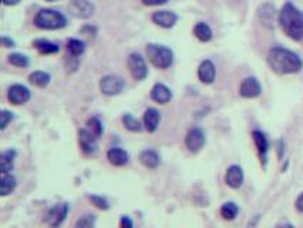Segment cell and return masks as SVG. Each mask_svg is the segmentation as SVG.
<instances>
[{"label":"cell","mask_w":303,"mask_h":228,"mask_svg":"<svg viewBox=\"0 0 303 228\" xmlns=\"http://www.w3.org/2000/svg\"><path fill=\"white\" fill-rule=\"evenodd\" d=\"M268 64L278 74H294L303 67L302 58L285 48H272L268 53Z\"/></svg>","instance_id":"obj_1"},{"label":"cell","mask_w":303,"mask_h":228,"mask_svg":"<svg viewBox=\"0 0 303 228\" xmlns=\"http://www.w3.org/2000/svg\"><path fill=\"white\" fill-rule=\"evenodd\" d=\"M279 26L288 38L294 42L303 40V12L292 3H285L278 16Z\"/></svg>","instance_id":"obj_2"},{"label":"cell","mask_w":303,"mask_h":228,"mask_svg":"<svg viewBox=\"0 0 303 228\" xmlns=\"http://www.w3.org/2000/svg\"><path fill=\"white\" fill-rule=\"evenodd\" d=\"M34 26L42 30H60L67 26V18L56 9H42L34 16Z\"/></svg>","instance_id":"obj_3"},{"label":"cell","mask_w":303,"mask_h":228,"mask_svg":"<svg viewBox=\"0 0 303 228\" xmlns=\"http://www.w3.org/2000/svg\"><path fill=\"white\" fill-rule=\"evenodd\" d=\"M146 53H147L148 60L151 62V64L156 66V68L166 70L174 63V52L162 44L150 43L146 48Z\"/></svg>","instance_id":"obj_4"},{"label":"cell","mask_w":303,"mask_h":228,"mask_svg":"<svg viewBox=\"0 0 303 228\" xmlns=\"http://www.w3.org/2000/svg\"><path fill=\"white\" fill-rule=\"evenodd\" d=\"M68 13L76 19H90L94 16L96 8L90 0H72L67 6Z\"/></svg>","instance_id":"obj_5"},{"label":"cell","mask_w":303,"mask_h":228,"mask_svg":"<svg viewBox=\"0 0 303 228\" xmlns=\"http://www.w3.org/2000/svg\"><path fill=\"white\" fill-rule=\"evenodd\" d=\"M68 212H70V204L68 202H58L47 211L46 222L52 228H58L66 221Z\"/></svg>","instance_id":"obj_6"},{"label":"cell","mask_w":303,"mask_h":228,"mask_svg":"<svg viewBox=\"0 0 303 228\" xmlns=\"http://www.w3.org/2000/svg\"><path fill=\"white\" fill-rule=\"evenodd\" d=\"M126 87V82L122 77L117 74H107L100 80V90L104 96H117Z\"/></svg>","instance_id":"obj_7"},{"label":"cell","mask_w":303,"mask_h":228,"mask_svg":"<svg viewBox=\"0 0 303 228\" xmlns=\"http://www.w3.org/2000/svg\"><path fill=\"white\" fill-rule=\"evenodd\" d=\"M127 66H128L130 73L131 76L134 77L136 80L141 82L148 76V67L144 57L141 56L140 53H131L127 58Z\"/></svg>","instance_id":"obj_8"},{"label":"cell","mask_w":303,"mask_h":228,"mask_svg":"<svg viewBox=\"0 0 303 228\" xmlns=\"http://www.w3.org/2000/svg\"><path fill=\"white\" fill-rule=\"evenodd\" d=\"M78 144L86 156H94L98 152V137L92 134L88 128L78 130Z\"/></svg>","instance_id":"obj_9"},{"label":"cell","mask_w":303,"mask_h":228,"mask_svg":"<svg viewBox=\"0 0 303 228\" xmlns=\"http://www.w3.org/2000/svg\"><path fill=\"white\" fill-rule=\"evenodd\" d=\"M206 142V137L204 130L200 127H192L188 130V133L185 136V147L188 148V152H201Z\"/></svg>","instance_id":"obj_10"},{"label":"cell","mask_w":303,"mask_h":228,"mask_svg":"<svg viewBox=\"0 0 303 228\" xmlns=\"http://www.w3.org/2000/svg\"><path fill=\"white\" fill-rule=\"evenodd\" d=\"M239 93L245 98H256L262 94V86L256 77H246L240 83Z\"/></svg>","instance_id":"obj_11"},{"label":"cell","mask_w":303,"mask_h":228,"mask_svg":"<svg viewBox=\"0 0 303 228\" xmlns=\"http://www.w3.org/2000/svg\"><path fill=\"white\" fill-rule=\"evenodd\" d=\"M32 97V93L26 86L23 84H13L9 87V92H8V100H9L12 104L20 106L28 103Z\"/></svg>","instance_id":"obj_12"},{"label":"cell","mask_w":303,"mask_h":228,"mask_svg":"<svg viewBox=\"0 0 303 228\" xmlns=\"http://www.w3.org/2000/svg\"><path fill=\"white\" fill-rule=\"evenodd\" d=\"M244 180H245V174H244V170H242L240 166L232 164V166L228 167L226 174H225V182H226L228 187L234 188V190H238V188L242 187Z\"/></svg>","instance_id":"obj_13"},{"label":"cell","mask_w":303,"mask_h":228,"mask_svg":"<svg viewBox=\"0 0 303 228\" xmlns=\"http://www.w3.org/2000/svg\"><path fill=\"white\" fill-rule=\"evenodd\" d=\"M276 16H278V12H276L275 6L270 3H264L258 8V18L265 28H270V30L275 28Z\"/></svg>","instance_id":"obj_14"},{"label":"cell","mask_w":303,"mask_h":228,"mask_svg":"<svg viewBox=\"0 0 303 228\" xmlns=\"http://www.w3.org/2000/svg\"><path fill=\"white\" fill-rule=\"evenodd\" d=\"M151 19L160 28H174L175 23L178 22V14L171 10H158L151 16Z\"/></svg>","instance_id":"obj_15"},{"label":"cell","mask_w":303,"mask_h":228,"mask_svg":"<svg viewBox=\"0 0 303 228\" xmlns=\"http://www.w3.org/2000/svg\"><path fill=\"white\" fill-rule=\"evenodd\" d=\"M252 138H254V142L256 146L260 162H262L264 166H266L268 152H269V140H268L266 134L264 133V132H260V130H254L252 132Z\"/></svg>","instance_id":"obj_16"},{"label":"cell","mask_w":303,"mask_h":228,"mask_svg":"<svg viewBox=\"0 0 303 228\" xmlns=\"http://www.w3.org/2000/svg\"><path fill=\"white\" fill-rule=\"evenodd\" d=\"M107 160L114 167H124L130 162V154L121 147H111L107 152Z\"/></svg>","instance_id":"obj_17"},{"label":"cell","mask_w":303,"mask_h":228,"mask_svg":"<svg viewBox=\"0 0 303 228\" xmlns=\"http://www.w3.org/2000/svg\"><path fill=\"white\" fill-rule=\"evenodd\" d=\"M216 77V68L211 60H204L198 67V78L204 84H212Z\"/></svg>","instance_id":"obj_18"},{"label":"cell","mask_w":303,"mask_h":228,"mask_svg":"<svg viewBox=\"0 0 303 228\" xmlns=\"http://www.w3.org/2000/svg\"><path fill=\"white\" fill-rule=\"evenodd\" d=\"M142 122H144V128L148 133H156L160 127V123H161V113L154 107H150L144 113Z\"/></svg>","instance_id":"obj_19"},{"label":"cell","mask_w":303,"mask_h":228,"mask_svg":"<svg viewBox=\"0 0 303 228\" xmlns=\"http://www.w3.org/2000/svg\"><path fill=\"white\" fill-rule=\"evenodd\" d=\"M151 98L160 104H166L172 98V92L164 83H156L151 88Z\"/></svg>","instance_id":"obj_20"},{"label":"cell","mask_w":303,"mask_h":228,"mask_svg":"<svg viewBox=\"0 0 303 228\" xmlns=\"http://www.w3.org/2000/svg\"><path fill=\"white\" fill-rule=\"evenodd\" d=\"M140 162L144 166V167H147L150 170H156L160 167V164H161V157H160V154L156 152V150H152V148H147V150H142V152H140Z\"/></svg>","instance_id":"obj_21"},{"label":"cell","mask_w":303,"mask_h":228,"mask_svg":"<svg viewBox=\"0 0 303 228\" xmlns=\"http://www.w3.org/2000/svg\"><path fill=\"white\" fill-rule=\"evenodd\" d=\"M18 157V152L14 148H9L0 154V170L2 174H9L14 167V160Z\"/></svg>","instance_id":"obj_22"},{"label":"cell","mask_w":303,"mask_h":228,"mask_svg":"<svg viewBox=\"0 0 303 228\" xmlns=\"http://www.w3.org/2000/svg\"><path fill=\"white\" fill-rule=\"evenodd\" d=\"M18 187V178L9 172V174H2L0 178V194L2 197H8Z\"/></svg>","instance_id":"obj_23"},{"label":"cell","mask_w":303,"mask_h":228,"mask_svg":"<svg viewBox=\"0 0 303 228\" xmlns=\"http://www.w3.org/2000/svg\"><path fill=\"white\" fill-rule=\"evenodd\" d=\"M33 46L40 54H46V56L47 54H57L60 52V48L57 43H53V42L46 40V38H37L33 42Z\"/></svg>","instance_id":"obj_24"},{"label":"cell","mask_w":303,"mask_h":228,"mask_svg":"<svg viewBox=\"0 0 303 228\" xmlns=\"http://www.w3.org/2000/svg\"><path fill=\"white\" fill-rule=\"evenodd\" d=\"M28 82H30V84L40 87V88H44V87L50 84L52 76H50L48 73H46V72L36 70V72H32V73L28 74Z\"/></svg>","instance_id":"obj_25"},{"label":"cell","mask_w":303,"mask_h":228,"mask_svg":"<svg viewBox=\"0 0 303 228\" xmlns=\"http://www.w3.org/2000/svg\"><path fill=\"white\" fill-rule=\"evenodd\" d=\"M220 217L224 220H226V221H232V220H235L238 217L239 214V207L236 202H234V201H226V202H224L222 204V207L220 210Z\"/></svg>","instance_id":"obj_26"},{"label":"cell","mask_w":303,"mask_h":228,"mask_svg":"<svg viewBox=\"0 0 303 228\" xmlns=\"http://www.w3.org/2000/svg\"><path fill=\"white\" fill-rule=\"evenodd\" d=\"M194 34H195V38H198L200 42L206 43V42H210L212 38V30L205 22H198L194 26Z\"/></svg>","instance_id":"obj_27"},{"label":"cell","mask_w":303,"mask_h":228,"mask_svg":"<svg viewBox=\"0 0 303 228\" xmlns=\"http://www.w3.org/2000/svg\"><path fill=\"white\" fill-rule=\"evenodd\" d=\"M84 52H86V43L80 38H70L67 42V54L68 56L77 57L82 56Z\"/></svg>","instance_id":"obj_28"},{"label":"cell","mask_w":303,"mask_h":228,"mask_svg":"<svg viewBox=\"0 0 303 228\" xmlns=\"http://www.w3.org/2000/svg\"><path fill=\"white\" fill-rule=\"evenodd\" d=\"M121 122L124 124V127H126L127 130H130V132H132V133H138V132L142 130V124L140 123V120L136 118L132 114L126 113L122 116Z\"/></svg>","instance_id":"obj_29"},{"label":"cell","mask_w":303,"mask_h":228,"mask_svg":"<svg viewBox=\"0 0 303 228\" xmlns=\"http://www.w3.org/2000/svg\"><path fill=\"white\" fill-rule=\"evenodd\" d=\"M97 217L94 214H84L80 218H77L74 228H96Z\"/></svg>","instance_id":"obj_30"},{"label":"cell","mask_w":303,"mask_h":228,"mask_svg":"<svg viewBox=\"0 0 303 228\" xmlns=\"http://www.w3.org/2000/svg\"><path fill=\"white\" fill-rule=\"evenodd\" d=\"M87 197H88V201L92 202L96 208L102 210V211L110 210V202H108V200L106 198V197L98 196V194H88Z\"/></svg>","instance_id":"obj_31"},{"label":"cell","mask_w":303,"mask_h":228,"mask_svg":"<svg viewBox=\"0 0 303 228\" xmlns=\"http://www.w3.org/2000/svg\"><path fill=\"white\" fill-rule=\"evenodd\" d=\"M9 63L12 66H16V67H28V63H30V60H28V57L26 54H23V53H12L9 54Z\"/></svg>","instance_id":"obj_32"},{"label":"cell","mask_w":303,"mask_h":228,"mask_svg":"<svg viewBox=\"0 0 303 228\" xmlns=\"http://www.w3.org/2000/svg\"><path fill=\"white\" fill-rule=\"evenodd\" d=\"M87 126H88V130H90L92 134H96L98 138H100L101 136L104 134V127H102V123H101V120L98 118V117H97V116H94V117H92V118H88Z\"/></svg>","instance_id":"obj_33"},{"label":"cell","mask_w":303,"mask_h":228,"mask_svg":"<svg viewBox=\"0 0 303 228\" xmlns=\"http://www.w3.org/2000/svg\"><path fill=\"white\" fill-rule=\"evenodd\" d=\"M14 118V116L12 112L9 110H2V113H0V128L2 130H6V127L9 126V123Z\"/></svg>","instance_id":"obj_34"},{"label":"cell","mask_w":303,"mask_h":228,"mask_svg":"<svg viewBox=\"0 0 303 228\" xmlns=\"http://www.w3.org/2000/svg\"><path fill=\"white\" fill-rule=\"evenodd\" d=\"M80 33L83 36H87V38H96L97 34V28L94 24H86L83 28H80Z\"/></svg>","instance_id":"obj_35"},{"label":"cell","mask_w":303,"mask_h":228,"mask_svg":"<svg viewBox=\"0 0 303 228\" xmlns=\"http://www.w3.org/2000/svg\"><path fill=\"white\" fill-rule=\"evenodd\" d=\"M120 228H134V221L130 216H121L120 218Z\"/></svg>","instance_id":"obj_36"},{"label":"cell","mask_w":303,"mask_h":228,"mask_svg":"<svg viewBox=\"0 0 303 228\" xmlns=\"http://www.w3.org/2000/svg\"><path fill=\"white\" fill-rule=\"evenodd\" d=\"M142 2V4L144 6H162V4H166L168 3V0H141Z\"/></svg>","instance_id":"obj_37"},{"label":"cell","mask_w":303,"mask_h":228,"mask_svg":"<svg viewBox=\"0 0 303 228\" xmlns=\"http://www.w3.org/2000/svg\"><path fill=\"white\" fill-rule=\"evenodd\" d=\"M2 44L3 48H14V40L13 38H8V36H2Z\"/></svg>","instance_id":"obj_38"},{"label":"cell","mask_w":303,"mask_h":228,"mask_svg":"<svg viewBox=\"0 0 303 228\" xmlns=\"http://www.w3.org/2000/svg\"><path fill=\"white\" fill-rule=\"evenodd\" d=\"M294 207H296V210H298L299 212H303V192H300L299 197L294 201Z\"/></svg>","instance_id":"obj_39"},{"label":"cell","mask_w":303,"mask_h":228,"mask_svg":"<svg viewBox=\"0 0 303 228\" xmlns=\"http://www.w3.org/2000/svg\"><path fill=\"white\" fill-rule=\"evenodd\" d=\"M284 152H285V142H284V140H279V142H278V156H279V158L284 157Z\"/></svg>","instance_id":"obj_40"},{"label":"cell","mask_w":303,"mask_h":228,"mask_svg":"<svg viewBox=\"0 0 303 228\" xmlns=\"http://www.w3.org/2000/svg\"><path fill=\"white\" fill-rule=\"evenodd\" d=\"M2 3L6 4V6H14V4L20 3V0H2Z\"/></svg>","instance_id":"obj_41"},{"label":"cell","mask_w":303,"mask_h":228,"mask_svg":"<svg viewBox=\"0 0 303 228\" xmlns=\"http://www.w3.org/2000/svg\"><path fill=\"white\" fill-rule=\"evenodd\" d=\"M276 228H294L292 224H279Z\"/></svg>","instance_id":"obj_42"},{"label":"cell","mask_w":303,"mask_h":228,"mask_svg":"<svg viewBox=\"0 0 303 228\" xmlns=\"http://www.w3.org/2000/svg\"><path fill=\"white\" fill-rule=\"evenodd\" d=\"M46 2H56V0H46Z\"/></svg>","instance_id":"obj_43"}]
</instances>
